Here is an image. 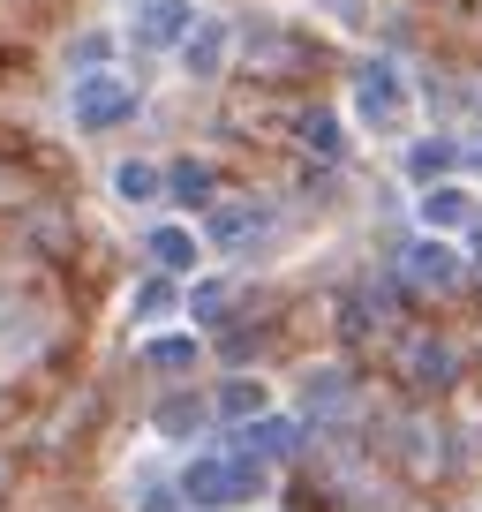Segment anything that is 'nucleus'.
<instances>
[{
  "mask_svg": "<svg viewBox=\"0 0 482 512\" xmlns=\"http://www.w3.org/2000/svg\"><path fill=\"white\" fill-rule=\"evenodd\" d=\"M415 279H437V287H445V279H452V249H422L415 256Z\"/></svg>",
  "mask_w": 482,
  "mask_h": 512,
  "instance_id": "f257e3e1",
  "label": "nucleus"
},
{
  "mask_svg": "<svg viewBox=\"0 0 482 512\" xmlns=\"http://www.w3.org/2000/svg\"><path fill=\"white\" fill-rule=\"evenodd\" d=\"M23 196H31V181H23V174H8V166H0V211H16Z\"/></svg>",
  "mask_w": 482,
  "mask_h": 512,
  "instance_id": "f03ea898",
  "label": "nucleus"
}]
</instances>
